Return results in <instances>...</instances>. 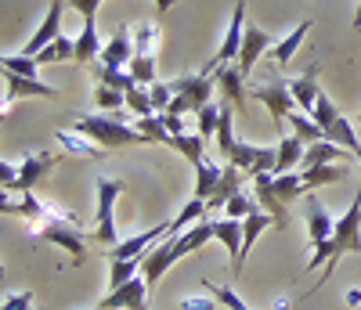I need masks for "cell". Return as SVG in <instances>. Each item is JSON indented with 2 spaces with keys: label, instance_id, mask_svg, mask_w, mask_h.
<instances>
[{
  "label": "cell",
  "instance_id": "obj_1",
  "mask_svg": "<svg viewBox=\"0 0 361 310\" xmlns=\"http://www.w3.org/2000/svg\"><path fill=\"white\" fill-rule=\"evenodd\" d=\"M4 213L22 216V221H29V231H33L37 238L54 242V245H62L66 253H73V264L83 260V249H87L90 235L76 224L73 213H62L58 206H51L47 199H40L37 192H25V195H18L15 202L4 199Z\"/></svg>",
  "mask_w": 361,
  "mask_h": 310
},
{
  "label": "cell",
  "instance_id": "obj_2",
  "mask_svg": "<svg viewBox=\"0 0 361 310\" xmlns=\"http://www.w3.org/2000/svg\"><path fill=\"white\" fill-rule=\"evenodd\" d=\"M347 253H357V256H361V192L354 195L350 209L336 221L333 235H329V238L318 245L314 256H311V260H307V267H304V271H318V267H325V271H322V278L314 282V289H318V285H325V278L336 271L340 256H347ZM314 289H307V296H311Z\"/></svg>",
  "mask_w": 361,
  "mask_h": 310
},
{
  "label": "cell",
  "instance_id": "obj_3",
  "mask_svg": "<svg viewBox=\"0 0 361 310\" xmlns=\"http://www.w3.org/2000/svg\"><path fill=\"white\" fill-rule=\"evenodd\" d=\"M253 195H257L260 209L275 216L279 228H286V206L293 199L311 195V188H307V180L300 170H293V173H257L253 177Z\"/></svg>",
  "mask_w": 361,
  "mask_h": 310
},
{
  "label": "cell",
  "instance_id": "obj_4",
  "mask_svg": "<svg viewBox=\"0 0 361 310\" xmlns=\"http://www.w3.org/2000/svg\"><path fill=\"white\" fill-rule=\"evenodd\" d=\"M54 163H58V155H51V151H25V155H18V163L4 159V163H0V180H4V192H8V195H11V192H18V195L33 192L37 184L51 173Z\"/></svg>",
  "mask_w": 361,
  "mask_h": 310
},
{
  "label": "cell",
  "instance_id": "obj_5",
  "mask_svg": "<svg viewBox=\"0 0 361 310\" xmlns=\"http://www.w3.org/2000/svg\"><path fill=\"white\" fill-rule=\"evenodd\" d=\"M80 134H87L90 141H98L102 148H127V144H152L137 127H130V123L123 119H112V116H76V127Z\"/></svg>",
  "mask_w": 361,
  "mask_h": 310
},
{
  "label": "cell",
  "instance_id": "obj_6",
  "mask_svg": "<svg viewBox=\"0 0 361 310\" xmlns=\"http://www.w3.org/2000/svg\"><path fill=\"white\" fill-rule=\"evenodd\" d=\"M214 83H217V76H209V73H195V76H177V80H170V87H173V105L166 108V112H173V116H188V112H202L209 101H214Z\"/></svg>",
  "mask_w": 361,
  "mask_h": 310
},
{
  "label": "cell",
  "instance_id": "obj_7",
  "mask_svg": "<svg viewBox=\"0 0 361 310\" xmlns=\"http://www.w3.org/2000/svg\"><path fill=\"white\" fill-rule=\"evenodd\" d=\"M94 192H98V209H94V242H102L105 249H112V245L119 242L116 238V221H112V206H116V199L127 192V184L123 180H116V177H98L94 180Z\"/></svg>",
  "mask_w": 361,
  "mask_h": 310
},
{
  "label": "cell",
  "instance_id": "obj_8",
  "mask_svg": "<svg viewBox=\"0 0 361 310\" xmlns=\"http://www.w3.org/2000/svg\"><path fill=\"white\" fill-rule=\"evenodd\" d=\"M243 37H246V0H238L235 11H231V22H228L224 44H221L217 58H209L206 66H202V73L217 76V69H221V66H235V61H238V51H243Z\"/></svg>",
  "mask_w": 361,
  "mask_h": 310
},
{
  "label": "cell",
  "instance_id": "obj_9",
  "mask_svg": "<svg viewBox=\"0 0 361 310\" xmlns=\"http://www.w3.org/2000/svg\"><path fill=\"white\" fill-rule=\"evenodd\" d=\"M250 94L271 112V119H275V127H286V119L293 116V112H300L296 108V101H293V94H289V83H282V80H267V83H257Z\"/></svg>",
  "mask_w": 361,
  "mask_h": 310
},
{
  "label": "cell",
  "instance_id": "obj_10",
  "mask_svg": "<svg viewBox=\"0 0 361 310\" xmlns=\"http://www.w3.org/2000/svg\"><path fill=\"white\" fill-rule=\"evenodd\" d=\"M228 163L238 166L243 173H250V177H257V173H275V170H279V148H260V144L238 141Z\"/></svg>",
  "mask_w": 361,
  "mask_h": 310
},
{
  "label": "cell",
  "instance_id": "obj_11",
  "mask_svg": "<svg viewBox=\"0 0 361 310\" xmlns=\"http://www.w3.org/2000/svg\"><path fill=\"white\" fill-rule=\"evenodd\" d=\"M180 260V249H177V242L166 235V238H159V245L156 249H148L145 256H141V274H145V282H148V289H156L159 285V278L173 267Z\"/></svg>",
  "mask_w": 361,
  "mask_h": 310
},
{
  "label": "cell",
  "instance_id": "obj_12",
  "mask_svg": "<svg viewBox=\"0 0 361 310\" xmlns=\"http://www.w3.org/2000/svg\"><path fill=\"white\" fill-rule=\"evenodd\" d=\"M275 44H279V37H271L267 29H260V25L246 22L243 51H238V61H235V66H238V73H243V76H250V73H253V66L260 61V54H264V51H271Z\"/></svg>",
  "mask_w": 361,
  "mask_h": 310
},
{
  "label": "cell",
  "instance_id": "obj_13",
  "mask_svg": "<svg viewBox=\"0 0 361 310\" xmlns=\"http://www.w3.org/2000/svg\"><path fill=\"white\" fill-rule=\"evenodd\" d=\"M148 282H145V274L130 278V282L123 289H116L102 299V310H148Z\"/></svg>",
  "mask_w": 361,
  "mask_h": 310
},
{
  "label": "cell",
  "instance_id": "obj_14",
  "mask_svg": "<svg viewBox=\"0 0 361 310\" xmlns=\"http://www.w3.org/2000/svg\"><path fill=\"white\" fill-rule=\"evenodd\" d=\"M62 11H66V0H51V8H47V18L40 22V29L33 33V40H29L25 47H22V54H29V58H37L54 37H62Z\"/></svg>",
  "mask_w": 361,
  "mask_h": 310
},
{
  "label": "cell",
  "instance_id": "obj_15",
  "mask_svg": "<svg viewBox=\"0 0 361 310\" xmlns=\"http://www.w3.org/2000/svg\"><path fill=\"white\" fill-rule=\"evenodd\" d=\"M304 221H307V235H311V245H314V249H318V245H322L329 235H333V228H336V216L318 202L314 192L304 199Z\"/></svg>",
  "mask_w": 361,
  "mask_h": 310
},
{
  "label": "cell",
  "instance_id": "obj_16",
  "mask_svg": "<svg viewBox=\"0 0 361 310\" xmlns=\"http://www.w3.org/2000/svg\"><path fill=\"white\" fill-rule=\"evenodd\" d=\"M98 61H102V66H112V69L130 66V61H134V29H127V25H123V29H116V33L105 40Z\"/></svg>",
  "mask_w": 361,
  "mask_h": 310
},
{
  "label": "cell",
  "instance_id": "obj_17",
  "mask_svg": "<svg viewBox=\"0 0 361 310\" xmlns=\"http://www.w3.org/2000/svg\"><path fill=\"white\" fill-rule=\"evenodd\" d=\"M214 231H217V242L231 256V278H238L243 274V221L224 216V221H214Z\"/></svg>",
  "mask_w": 361,
  "mask_h": 310
},
{
  "label": "cell",
  "instance_id": "obj_18",
  "mask_svg": "<svg viewBox=\"0 0 361 310\" xmlns=\"http://www.w3.org/2000/svg\"><path fill=\"white\" fill-rule=\"evenodd\" d=\"M4 112L11 108V98H58V87L44 83V80H25V76H15V73H4Z\"/></svg>",
  "mask_w": 361,
  "mask_h": 310
},
{
  "label": "cell",
  "instance_id": "obj_19",
  "mask_svg": "<svg viewBox=\"0 0 361 310\" xmlns=\"http://www.w3.org/2000/svg\"><path fill=\"white\" fill-rule=\"evenodd\" d=\"M217 87H221L224 101H228L235 112L246 108V76L238 73V66H221V69H217Z\"/></svg>",
  "mask_w": 361,
  "mask_h": 310
},
{
  "label": "cell",
  "instance_id": "obj_20",
  "mask_svg": "<svg viewBox=\"0 0 361 310\" xmlns=\"http://www.w3.org/2000/svg\"><path fill=\"white\" fill-rule=\"evenodd\" d=\"M343 159H347V148L325 137V141H314V144H307V151H304V163H300V170L333 166V163H343Z\"/></svg>",
  "mask_w": 361,
  "mask_h": 310
},
{
  "label": "cell",
  "instance_id": "obj_21",
  "mask_svg": "<svg viewBox=\"0 0 361 310\" xmlns=\"http://www.w3.org/2000/svg\"><path fill=\"white\" fill-rule=\"evenodd\" d=\"M318 66H311V73H304L300 80H289V94H293V101H296V108L300 112H307V116H314V105H318V73H314Z\"/></svg>",
  "mask_w": 361,
  "mask_h": 310
},
{
  "label": "cell",
  "instance_id": "obj_22",
  "mask_svg": "<svg viewBox=\"0 0 361 310\" xmlns=\"http://www.w3.org/2000/svg\"><path fill=\"white\" fill-rule=\"evenodd\" d=\"M170 238L177 242L180 256H188V253H199L209 238H217V231H214V221H209V216H202L199 224H192L188 231H180V235H170Z\"/></svg>",
  "mask_w": 361,
  "mask_h": 310
},
{
  "label": "cell",
  "instance_id": "obj_23",
  "mask_svg": "<svg viewBox=\"0 0 361 310\" xmlns=\"http://www.w3.org/2000/svg\"><path fill=\"white\" fill-rule=\"evenodd\" d=\"M54 141L62 144L69 155H83V159H105V151H109V148H102L98 141H90L87 134H80V130H58Z\"/></svg>",
  "mask_w": 361,
  "mask_h": 310
},
{
  "label": "cell",
  "instance_id": "obj_24",
  "mask_svg": "<svg viewBox=\"0 0 361 310\" xmlns=\"http://www.w3.org/2000/svg\"><path fill=\"white\" fill-rule=\"evenodd\" d=\"M102 54V37H98V25L94 18H83L80 25V37H76V61L80 66H94Z\"/></svg>",
  "mask_w": 361,
  "mask_h": 310
},
{
  "label": "cell",
  "instance_id": "obj_25",
  "mask_svg": "<svg viewBox=\"0 0 361 310\" xmlns=\"http://www.w3.org/2000/svg\"><path fill=\"white\" fill-rule=\"evenodd\" d=\"M235 192H243V170L238 166H231L228 163V170H224V177H221V184H217V192L206 199V206H209V213H217V209H224L228 202H231V195Z\"/></svg>",
  "mask_w": 361,
  "mask_h": 310
},
{
  "label": "cell",
  "instance_id": "obj_26",
  "mask_svg": "<svg viewBox=\"0 0 361 310\" xmlns=\"http://www.w3.org/2000/svg\"><path fill=\"white\" fill-rule=\"evenodd\" d=\"M267 228H279V221L271 213H264V209H253L246 221H243V264L253 253V242L260 238V231H267Z\"/></svg>",
  "mask_w": 361,
  "mask_h": 310
},
{
  "label": "cell",
  "instance_id": "obj_27",
  "mask_svg": "<svg viewBox=\"0 0 361 310\" xmlns=\"http://www.w3.org/2000/svg\"><path fill=\"white\" fill-rule=\"evenodd\" d=\"M37 61H40V69L44 66H62V61H76V40L73 37H54L40 54H37Z\"/></svg>",
  "mask_w": 361,
  "mask_h": 310
},
{
  "label": "cell",
  "instance_id": "obj_28",
  "mask_svg": "<svg viewBox=\"0 0 361 310\" xmlns=\"http://www.w3.org/2000/svg\"><path fill=\"white\" fill-rule=\"evenodd\" d=\"M304 151H307V144L296 134H282V141H279V170L275 173H293L300 163H304Z\"/></svg>",
  "mask_w": 361,
  "mask_h": 310
},
{
  "label": "cell",
  "instance_id": "obj_29",
  "mask_svg": "<svg viewBox=\"0 0 361 310\" xmlns=\"http://www.w3.org/2000/svg\"><path fill=\"white\" fill-rule=\"evenodd\" d=\"M307 33H311V22H300V25L293 29V33H289V37H282L275 47H271V58H275L279 66L286 69L289 61H293V54H296V47L304 44V37H307Z\"/></svg>",
  "mask_w": 361,
  "mask_h": 310
},
{
  "label": "cell",
  "instance_id": "obj_30",
  "mask_svg": "<svg viewBox=\"0 0 361 310\" xmlns=\"http://www.w3.org/2000/svg\"><path fill=\"white\" fill-rule=\"evenodd\" d=\"M209 213V206H206V199H188L185 206H180V213L170 221V235H180V231H188V224H199L202 216Z\"/></svg>",
  "mask_w": 361,
  "mask_h": 310
},
{
  "label": "cell",
  "instance_id": "obj_31",
  "mask_svg": "<svg viewBox=\"0 0 361 310\" xmlns=\"http://www.w3.org/2000/svg\"><path fill=\"white\" fill-rule=\"evenodd\" d=\"M221 177H224V170H217V163L202 159V163L195 166V199H209V195H214L217 184H221Z\"/></svg>",
  "mask_w": 361,
  "mask_h": 310
},
{
  "label": "cell",
  "instance_id": "obj_32",
  "mask_svg": "<svg viewBox=\"0 0 361 310\" xmlns=\"http://www.w3.org/2000/svg\"><path fill=\"white\" fill-rule=\"evenodd\" d=\"M286 127H293V134L304 141V144H314V141H325V130L314 123V116H307V112H293L289 119H286Z\"/></svg>",
  "mask_w": 361,
  "mask_h": 310
},
{
  "label": "cell",
  "instance_id": "obj_33",
  "mask_svg": "<svg viewBox=\"0 0 361 310\" xmlns=\"http://www.w3.org/2000/svg\"><path fill=\"white\" fill-rule=\"evenodd\" d=\"M300 173H304V180H307V188H311V192L322 188V184H340V180H347V166H343V163L314 166V170H300Z\"/></svg>",
  "mask_w": 361,
  "mask_h": 310
},
{
  "label": "cell",
  "instance_id": "obj_34",
  "mask_svg": "<svg viewBox=\"0 0 361 310\" xmlns=\"http://www.w3.org/2000/svg\"><path fill=\"white\" fill-rule=\"evenodd\" d=\"M231 119H235V108L228 101H221V123H217V151L224 155V159H231V151H235V134H231Z\"/></svg>",
  "mask_w": 361,
  "mask_h": 310
},
{
  "label": "cell",
  "instance_id": "obj_35",
  "mask_svg": "<svg viewBox=\"0 0 361 310\" xmlns=\"http://www.w3.org/2000/svg\"><path fill=\"white\" fill-rule=\"evenodd\" d=\"M137 274H141V260H109V292L123 289Z\"/></svg>",
  "mask_w": 361,
  "mask_h": 310
},
{
  "label": "cell",
  "instance_id": "obj_36",
  "mask_svg": "<svg viewBox=\"0 0 361 310\" xmlns=\"http://www.w3.org/2000/svg\"><path fill=\"white\" fill-rule=\"evenodd\" d=\"M90 73H94L98 83H109V87H116V90H130V87H137V80H134L130 73L112 69V66H102V61H94V66H90Z\"/></svg>",
  "mask_w": 361,
  "mask_h": 310
},
{
  "label": "cell",
  "instance_id": "obj_37",
  "mask_svg": "<svg viewBox=\"0 0 361 310\" xmlns=\"http://www.w3.org/2000/svg\"><path fill=\"white\" fill-rule=\"evenodd\" d=\"M170 144H173L180 155H185V159H188L192 166H199V163L206 159V141H202L199 134H177Z\"/></svg>",
  "mask_w": 361,
  "mask_h": 310
},
{
  "label": "cell",
  "instance_id": "obj_38",
  "mask_svg": "<svg viewBox=\"0 0 361 310\" xmlns=\"http://www.w3.org/2000/svg\"><path fill=\"white\" fill-rule=\"evenodd\" d=\"M94 105L102 112H119V108L127 105V90H116L109 83H94Z\"/></svg>",
  "mask_w": 361,
  "mask_h": 310
},
{
  "label": "cell",
  "instance_id": "obj_39",
  "mask_svg": "<svg viewBox=\"0 0 361 310\" xmlns=\"http://www.w3.org/2000/svg\"><path fill=\"white\" fill-rule=\"evenodd\" d=\"M134 127H137L148 141H159V144H170V141H173L170 130H166V123H163V112H156V116H141Z\"/></svg>",
  "mask_w": 361,
  "mask_h": 310
},
{
  "label": "cell",
  "instance_id": "obj_40",
  "mask_svg": "<svg viewBox=\"0 0 361 310\" xmlns=\"http://www.w3.org/2000/svg\"><path fill=\"white\" fill-rule=\"evenodd\" d=\"M0 66H4V73H15V76H25V80H37L40 61L29 58V54H4V58H0Z\"/></svg>",
  "mask_w": 361,
  "mask_h": 310
},
{
  "label": "cell",
  "instance_id": "obj_41",
  "mask_svg": "<svg viewBox=\"0 0 361 310\" xmlns=\"http://www.w3.org/2000/svg\"><path fill=\"white\" fill-rule=\"evenodd\" d=\"M325 137H329V141H336V144H343L350 155H357V151H361V141L354 137V127H350V123H347L343 116H340L329 130H325Z\"/></svg>",
  "mask_w": 361,
  "mask_h": 310
},
{
  "label": "cell",
  "instance_id": "obj_42",
  "mask_svg": "<svg viewBox=\"0 0 361 310\" xmlns=\"http://www.w3.org/2000/svg\"><path fill=\"white\" fill-rule=\"evenodd\" d=\"M127 108L141 119V116H156V105H152V94H148V87H130L127 90Z\"/></svg>",
  "mask_w": 361,
  "mask_h": 310
},
{
  "label": "cell",
  "instance_id": "obj_43",
  "mask_svg": "<svg viewBox=\"0 0 361 310\" xmlns=\"http://www.w3.org/2000/svg\"><path fill=\"white\" fill-rule=\"evenodd\" d=\"M199 116V137L202 141H209V137H217V123H221V101H209L202 112H195Z\"/></svg>",
  "mask_w": 361,
  "mask_h": 310
},
{
  "label": "cell",
  "instance_id": "obj_44",
  "mask_svg": "<svg viewBox=\"0 0 361 310\" xmlns=\"http://www.w3.org/2000/svg\"><path fill=\"white\" fill-rule=\"evenodd\" d=\"M202 285H206V292L214 296L221 306H228V310H250V306H246V299L238 296L231 285H214V282H202Z\"/></svg>",
  "mask_w": 361,
  "mask_h": 310
},
{
  "label": "cell",
  "instance_id": "obj_45",
  "mask_svg": "<svg viewBox=\"0 0 361 310\" xmlns=\"http://www.w3.org/2000/svg\"><path fill=\"white\" fill-rule=\"evenodd\" d=\"M257 209V195H253V188L250 192H235L231 195V202L224 206V213L228 216H235V221H246V216Z\"/></svg>",
  "mask_w": 361,
  "mask_h": 310
},
{
  "label": "cell",
  "instance_id": "obj_46",
  "mask_svg": "<svg viewBox=\"0 0 361 310\" xmlns=\"http://www.w3.org/2000/svg\"><path fill=\"white\" fill-rule=\"evenodd\" d=\"M336 119H340V112H336L333 98H329V94H318V105H314V123H318L322 130H329Z\"/></svg>",
  "mask_w": 361,
  "mask_h": 310
},
{
  "label": "cell",
  "instance_id": "obj_47",
  "mask_svg": "<svg viewBox=\"0 0 361 310\" xmlns=\"http://www.w3.org/2000/svg\"><path fill=\"white\" fill-rule=\"evenodd\" d=\"M148 94H152V105H156V112H166L170 105H173V87L170 83H152V87H148Z\"/></svg>",
  "mask_w": 361,
  "mask_h": 310
},
{
  "label": "cell",
  "instance_id": "obj_48",
  "mask_svg": "<svg viewBox=\"0 0 361 310\" xmlns=\"http://www.w3.org/2000/svg\"><path fill=\"white\" fill-rule=\"evenodd\" d=\"M0 310H33V292H4Z\"/></svg>",
  "mask_w": 361,
  "mask_h": 310
},
{
  "label": "cell",
  "instance_id": "obj_49",
  "mask_svg": "<svg viewBox=\"0 0 361 310\" xmlns=\"http://www.w3.org/2000/svg\"><path fill=\"white\" fill-rule=\"evenodd\" d=\"M177 306H180V310H217L221 303H217V299H202V296H185Z\"/></svg>",
  "mask_w": 361,
  "mask_h": 310
},
{
  "label": "cell",
  "instance_id": "obj_50",
  "mask_svg": "<svg viewBox=\"0 0 361 310\" xmlns=\"http://www.w3.org/2000/svg\"><path fill=\"white\" fill-rule=\"evenodd\" d=\"M66 4H69L73 11H80L83 18H94L98 8H102V0H66Z\"/></svg>",
  "mask_w": 361,
  "mask_h": 310
},
{
  "label": "cell",
  "instance_id": "obj_51",
  "mask_svg": "<svg viewBox=\"0 0 361 310\" xmlns=\"http://www.w3.org/2000/svg\"><path fill=\"white\" fill-rule=\"evenodd\" d=\"M163 123H166V130H170V137H177V134H185V116H173V112H163Z\"/></svg>",
  "mask_w": 361,
  "mask_h": 310
},
{
  "label": "cell",
  "instance_id": "obj_52",
  "mask_svg": "<svg viewBox=\"0 0 361 310\" xmlns=\"http://www.w3.org/2000/svg\"><path fill=\"white\" fill-rule=\"evenodd\" d=\"M347 306H350V310H361V292H357V289L347 292Z\"/></svg>",
  "mask_w": 361,
  "mask_h": 310
},
{
  "label": "cell",
  "instance_id": "obj_53",
  "mask_svg": "<svg viewBox=\"0 0 361 310\" xmlns=\"http://www.w3.org/2000/svg\"><path fill=\"white\" fill-rule=\"evenodd\" d=\"M152 4H156V11H159V15H166L173 4H180V0H152Z\"/></svg>",
  "mask_w": 361,
  "mask_h": 310
},
{
  "label": "cell",
  "instance_id": "obj_54",
  "mask_svg": "<svg viewBox=\"0 0 361 310\" xmlns=\"http://www.w3.org/2000/svg\"><path fill=\"white\" fill-rule=\"evenodd\" d=\"M354 159H357V163H361V151H357V155H354Z\"/></svg>",
  "mask_w": 361,
  "mask_h": 310
},
{
  "label": "cell",
  "instance_id": "obj_55",
  "mask_svg": "<svg viewBox=\"0 0 361 310\" xmlns=\"http://www.w3.org/2000/svg\"><path fill=\"white\" fill-rule=\"evenodd\" d=\"M357 119H361V112H357Z\"/></svg>",
  "mask_w": 361,
  "mask_h": 310
},
{
  "label": "cell",
  "instance_id": "obj_56",
  "mask_svg": "<svg viewBox=\"0 0 361 310\" xmlns=\"http://www.w3.org/2000/svg\"><path fill=\"white\" fill-rule=\"evenodd\" d=\"M98 310H102V306H98Z\"/></svg>",
  "mask_w": 361,
  "mask_h": 310
}]
</instances>
